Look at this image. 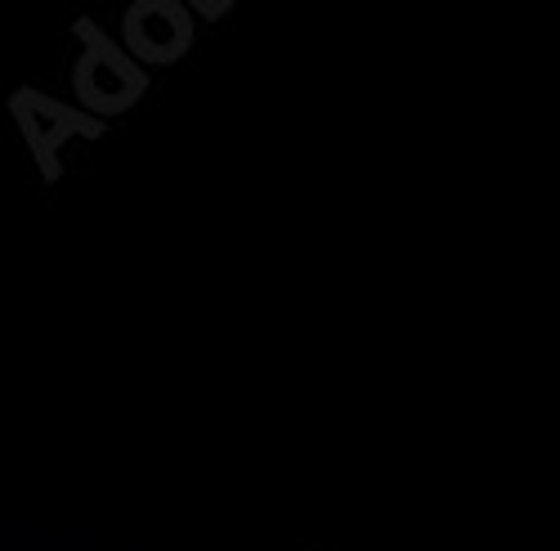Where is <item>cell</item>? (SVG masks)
I'll return each mask as SVG.
<instances>
[]
</instances>
